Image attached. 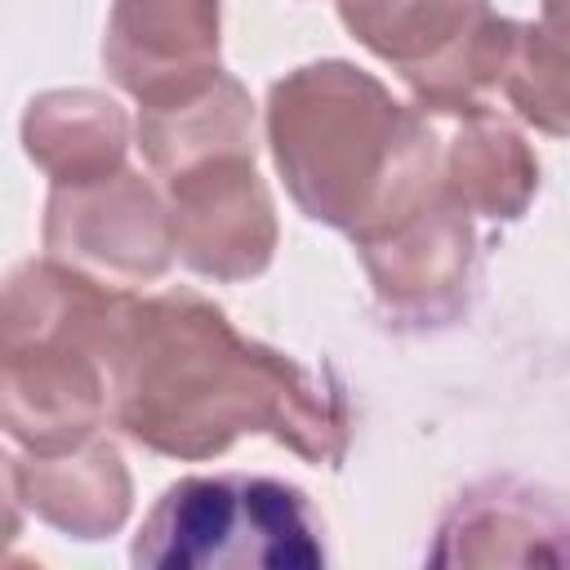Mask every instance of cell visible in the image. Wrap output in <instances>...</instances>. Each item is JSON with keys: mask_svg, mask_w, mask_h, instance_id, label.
Wrapping results in <instances>:
<instances>
[{"mask_svg": "<svg viewBox=\"0 0 570 570\" xmlns=\"http://www.w3.org/2000/svg\"><path fill=\"white\" fill-rule=\"evenodd\" d=\"M111 414L156 454H223L240 432H272L312 463L347 445L343 401L281 352L245 343L196 294L125 303L111 347Z\"/></svg>", "mask_w": 570, "mask_h": 570, "instance_id": "cell-1", "label": "cell"}, {"mask_svg": "<svg viewBox=\"0 0 570 570\" xmlns=\"http://www.w3.org/2000/svg\"><path fill=\"white\" fill-rule=\"evenodd\" d=\"M267 129L307 218L356 240L383 236L445 183L423 120L347 62H316L281 80Z\"/></svg>", "mask_w": 570, "mask_h": 570, "instance_id": "cell-2", "label": "cell"}, {"mask_svg": "<svg viewBox=\"0 0 570 570\" xmlns=\"http://www.w3.org/2000/svg\"><path fill=\"white\" fill-rule=\"evenodd\" d=\"M125 298L67 263H22L4 289V432L62 454L111 410V347Z\"/></svg>", "mask_w": 570, "mask_h": 570, "instance_id": "cell-3", "label": "cell"}, {"mask_svg": "<svg viewBox=\"0 0 570 570\" xmlns=\"http://www.w3.org/2000/svg\"><path fill=\"white\" fill-rule=\"evenodd\" d=\"M134 566L165 570H307L325 561L321 521L303 490L276 476H183L142 517Z\"/></svg>", "mask_w": 570, "mask_h": 570, "instance_id": "cell-4", "label": "cell"}, {"mask_svg": "<svg viewBox=\"0 0 570 570\" xmlns=\"http://www.w3.org/2000/svg\"><path fill=\"white\" fill-rule=\"evenodd\" d=\"M343 22L387 58L423 107L485 111V94L503 85L517 27L485 0H338Z\"/></svg>", "mask_w": 570, "mask_h": 570, "instance_id": "cell-5", "label": "cell"}, {"mask_svg": "<svg viewBox=\"0 0 570 570\" xmlns=\"http://www.w3.org/2000/svg\"><path fill=\"white\" fill-rule=\"evenodd\" d=\"M45 245L58 263L85 276L94 272L116 285H134V281H156L165 272L174 249V227L156 191L138 174L120 169L98 183L53 187Z\"/></svg>", "mask_w": 570, "mask_h": 570, "instance_id": "cell-6", "label": "cell"}, {"mask_svg": "<svg viewBox=\"0 0 570 570\" xmlns=\"http://www.w3.org/2000/svg\"><path fill=\"white\" fill-rule=\"evenodd\" d=\"M169 196L174 249L187 267L218 281H240L267 267L276 223L254 174V151H218L169 174Z\"/></svg>", "mask_w": 570, "mask_h": 570, "instance_id": "cell-7", "label": "cell"}, {"mask_svg": "<svg viewBox=\"0 0 570 570\" xmlns=\"http://www.w3.org/2000/svg\"><path fill=\"white\" fill-rule=\"evenodd\" d=\"M102 58L142 107L183 102L223 76L218 0H116Z\"/></svg>", "mask_w": 570, "mask_h": 570, "instance_id": "cell-8", "label": "cell"}, {"mask_svg": "<svg viewBox=\"0 0 570 570\" xmlns=\"http://www.w3.org/2000/svg\"><path fill=\"white\" fill-rule=\"evenodd\" d=\"M463 209L468 205L441 183L410 218H401L374 240H361L374 289L392 312L428 321L454 307L472 258V232Z\"/></svg>", "mask_w": 570, "mask_h": 570, "instance_id": "cell-9", "label": "cell"}, {"mask_svg": "<svg viewBox=\"0 0 570 570\" xmlns=\"http://www.w3.org/2000/svg\"><path fill=\"white\" fill-rule=\"evenodd\" d=\"M9 485L40 521L76 539H102L129 512V472L116 445L98 436L62 454H31L27 463L9 459Z\"/></svg>", "mask_w": 570, "mask_h": 570, "instance_id": "cell-10", "label": "cell"}, {"mask_svg": "<svg viewBox=\"0 0 570 570\" xmlns=\"http://www.w3.org/2000/svg\"><path fill=\"white\" fill-rule=\"evenodd\" d=\"M22 138H27V156L53 174V187H80L120 174L125 116L111 98L89 89L45 94L27 107Z\"/></svg>", "mask_w": 570, "mask_h": 570, "instance_id": "cell-11", "label": "cell"}, {"mask_svg": "<svg viewBox=\"0 0 570 570\" xmlns=\"http://www.w3.org/2000/svg\"><path fill=\"white\" fill-rule=\"evenodd\" d=\"M539 183V165L521 147V138L503 125H472L454 151L445 187L463 200L485 209L490 218H517Z\"/></svg>", "mask_w": 570, "mask_h": 570, "instance_id": "cell-12", "label": "cell"}]
</instances>
